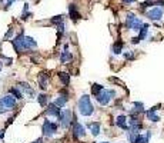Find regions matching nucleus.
Instances as JSON below:
<instances>
[{
  "instance_id": "nucleus-1",
  "label": "nucleus",
  "mask_w": 164,
  "mask_h": 143,
  "mask_svg": "<svg viewBox=\"0 0 164 143\" xmlns=\"http://www.w3.org/2000/svg\"><path fill=\"white\" fill-rule=\"evenodd\" d=\"M77 107H79V112L83 116H91L94 113V107L90 102V97L87 95H83L77 102Z\"/></svg>"
},
{
  "instance_id": "nucleus-2",
  "label": "nucleus",
  "mask_w": 164,
  "mask_h": 143,
  "mask_svg": "<svg viewBox=\"0 0 164 143\" xmlns=\"http://www.w3.org/2000/svg\"><path fill=\"white\" fill-rule=\"evenodd\" d=\"M143 26H144V23L140 20V19H137L133 13L127 14V19H126V27H127V29L134 30V32H140Z\"/></svg>"
},
{
  "instance_id": "nucleus-3",
  "label": "nucleus",
  "mask_w": 164,
  "mask_h": 143,
  "mask_svg": "<svg viewBox=\"0 0 164 143\" xmlns=\"http://www.w3.org/2000/svg\"><path fill=\"white\" fill-rule=\"evenodd\" d=\"M114 95H116V93H114V90H104V89H103V90H101V92L96 96V99H97V102L100 103L101 106H106V105H109L110 99L113 97Z\"/></svg>"
},
{
  "instance_id": "nucleus-4",
  "label": "nucleus",
  "mask_w": 164,
  "mask_h": 143,
  "mask_svg": "<svg viewBox=\"0 0 164 143\" xmlns=\"http://www.w3.org/2000/svg\"><path fill=\"white\" fill-rule=\"evenodd\" d=\"M59 120H60V125L61 127H69L70 126V123L73 122L71 120V112L69 109H64L63 112H60V116H59Z\"/></svg>"
},
{
  "instance_id": "nucleus-5",
  "label": "nucleus",
  "mask_w": 164,
  "mask_h": 143,
  "mask_svg": "<svg viewBox=\"0 0 164 143\" xmlns=\"http://www.w3.org/2000/svg\"><path fill=\"white\" fill-rule=\"evenodd\" d=\"M12 44H13L14 50H16L17 53H20V52L26 50V44H24V36H23V33H20L19 36H16V37L12 40Z\"/></svg>"
},
{
  "instance_id": "nucleus-6",
  "label": "nucleus",
  "mask_w": 164,
  "mask_h": 143,
  "mask_svg": "<svg viewBox=\"0 0 164 143\" xmlns=\"http://www.w3.org/2000/svg\"><path fill=\"white\" fill-rule=\"evenodd\" d=\"M56 130H57V125H56V123L50 122V120H47V119L43 122V135H44V136L50 137Z\"/></svg>"
},
{
  "instance_id": "nucleus-7",
  "label": "nucleus",
  "mask_w": 164,
  "mask_h": 143,
  "mask_svg": "<svg viewBox=\"0 0 164 143\" xmlns=\"http://www.w3.org/2000/svg\"><path fill=\"white\" fill-rule=\"evenodd\" d=\"M146 16L150 20H160L161 17H163V10H161L160 7H154V9H151V10H148L146 13Z\"/></svg>"
},
{
  "instance_id": "nucleus-8",
  "label": "nucleus",
  "mask_w": 164,
  "mask_h": 143,
  "mask_svg": "<svg viewBox=\"0 0 164 143\" xmlns=\"http://www.w3.org/2000/svg\"><path fill=\"white\" fill-rule=\"evenodd\" d=\"M44 113L49 116L59 117V116H60V109H59V106H57L56 103H50V105H47V109L44 110Z\"/></svg>"
},
{
  "instance_id": "nucleus-9",
  "label": "nucleus",
  "mask_w": 164,
  "mask_h": 143,
  "mask_svg": "<svg viewBox=\"0 0 164 143\" xmlns=\"http://www.w3.org/2000/svg\"><path fill=\"white\" fill-rule=\"evenodd\" d=\"M0 100H2V102H3L4 105H6L7 109L16 107V97H14L13 95H10V93H9V95H6V96H3V97H2Z\"/></svg>"
},
{
  "instance_id": "nucleus-10",
  "label": "nucleus",
  "mask_w": 164,
  "mask_h": 143,
  "mask_svg": "<svg viewBox=\"0 0 164 143\" xmlns=\"http://www.w3.org/2000/svg\"><path fill=\"white\" fill-rule=\"evenodd\" d=\"M74 126H73V132H74V139H79V137H83L84 135H86V132H84V127L81 126L80 123H77L76 120H73Z\"/></svg>"
},
{
  "instance_id": "nucleus-11",
  "label": "nucleus",
  "mask_w": 164,
  "mask_h": 143,
  "mask_svg": "<svg viewBox=\"0 0 164 143\" xmlns=\"http://www.w3.org/2000/svg\"><path fill=\"white\" fill-rule=\"evenodd\" d=\"M116 125H117L120 129H123V130H130V126L127 125V117L126 116H118L117 117V120H116Z\"/></svg>"
},
{
  "instance_id": "nucleus-12",
  "label": "nucleus",
  "mask_w": 164,
  "mask_h": 143,
  "mask_svg": "<svg viewBox=\"0 0 164 143\" xmlns=\"http://www.w3.org/2000/svg\"><path fill=\"white\" fill-rule=\"evenodd\" d=\"M67 99H69V97H67V92H66V90H61V92H60V96H59V97H57V99L54 100V103H56V105L59 106V107H63V106L66 105Z\"/></svg>"
},
{
  "instance_id": "nucleus-13",
  "label": "nucleus",
  "mask_w": 164,
  "mask_h": 143,
  "mask_svg": "<svg viewBox=\"0 0 164 143\" xmlns=\"http://www.w3.org/2000/svg\"><path fill=\"white\" fill-rule=\"evenodd\" d=\"M69 14H70V17L73 19L74 22L79 20V19L81 17L80 13L77 12V6H76V4H70V6H69Z\"/></svg>"
},
{
  "instance_id": "nucleus-14",
  "label": "nucleus",
  "mask_w": 164,
  "mask_h": 143,
  "mask_svg": "<svg viewBox=\"0 0 164 143\" xmlns=\"http://www.w3.org/2000/svg\"><path fill=\"white\" fill-rule=\"evenodd\" d=\"M87 127L90 129V132H91V135H93V136H97L99 133H100V123H99V122L87 123Z\"/></svg>"
},
{
  "instance_id": "nucleus-15",
  "label": "nucleus",
  "mask_w": 164,
  "mask_h": 143,
  "mask_svg": "<svg viewBox=\"0 0 164 143\" xmlns=\"http://www.w3.org/2000/svg\"><path fill=\"white\" fill-rule=\"evenodd\" d=\"M73 60V56L70 55V52H67V49H64V52H61V55H60V62L61 63H69V62Z\"/></svg>"
},
{
  "instance_id": "nucleus-16",
  "label": "nucleus",
  "mask_w": 164,
  "mask_h": 143,
  "mask_svg": "<svg viewBox=\"0 0 164 143\" xmlns=\"http://www.w3.org/2000/svg\"><path fill=\"white\" fill-rule=\"evenodd\" d=\"M24 44H26V50H29V49H34L37 46L36 40H34L33 37H30V36H24Z\"/></svg>"
},
{
  "instance_id": "nucleus-17",
  "label": "nucleus",
  "mask_w": 164,
  "mask_h": 143,
  "mask_svg": "<svg viewBox=\"0 0 164 143\" xmlns=\"http://www.w3.org/2000/svg\"><path fill=\"white\" fill-rule=\"evenodd\" d=\"M47 83H49V76L46 73H40V76H39V86H40V89H46Z\"/></svg>"
},
{
  "instance_id": "nucleus-18",
  "label": "nucleus",
  "mask_w": 164,
  "mask_h": 143,
  "mask_svg": "<svg viewBox=\"0 0 164 143\" xmlns=\"http://www.w3.org/2000/svg\"><path fill=\"white\" fill-rule=\"evenodd\" d=\"M19 87H20V90H22V92H26L27 95L34 96V90H33V89H31L29 85H27L26 82H22V83H19Z\"/></svg>"
},
{
  "instance_id": "nucleus-19",
  "label": "nucleus",
  "mask_w": 164,
  "mask_h": 143,
  "mask_svg": "<svg viewBox=\"0 0 164 143\" xmlns=\"http://www.w3.org/2000/svg\"><path fill=\"white\" fill-rule=\"evenodd\" d=\"M156 110H157V107H153V109H150L146 113V115H147V119L151 120V122H158V120H160V117L156 115Z\"/></svg>"
},
{
  "instance_id": "nucleus-20",
  "label": "nucleus",
  "mask_w": 164,
  "mask_h": 143,
  "mask_svg": "<svg viewBox=\"0 0 164 143\" xmlns=\"http://www.w3.org/2000/svg\"><path fill=\"white\" fill-rule=\"evenodd\" d=\"M37 102H39V105H40L41 107H46L47 103H49V96L44 95V93H40V95L37 96Z\"/></svg>"
},
{
  "instance_id": "nucleus-21",
  "label": "nucleus",
  "mask_w": 164,
  "mask_h": 143,
  "mask_svg": "<svg viewBox=\"0 0 164 143\" xmlns=\"http://www.w3.org/2000/svg\"><path fill=\"white\" fill-rule=\"evenodd\" d=\"M9 93H10V95H13L16 99H22V97H23V92L20 90V87H12V89H9Z\"/></svg>"
},
{
  "instance_id": "nucleus-22",
  "label": "nucleus",
  "mask_w": 164,
  "mask_h": 143,
  "mask_svg": "<svg viewBox=\"0 0 164 143\" xmlns=\"http://www.w3.org/2000/svg\"><path fill=\"white\" fill-rule=\"evenodd\" d=\"M59 77H60L61 83H63L64 86L70 83V75H69V73H64V72H61V73H59Z\"/></svg>"
},
{
  "instance_id": "nucleus-23",
  "label": "nucleus",
  "mask_w": 164,
  "mask_h": 143,
  "mask_svg": "<svg viewBox=\"0 0 164 143\" xmlns=\"http://www.w3.org/2000/svg\"><path fill=\"white\" fill-rule=\"evenodd\" d=\"M121 52H123V42L114 43V46H113V53L114 55H120Z\"/></svg>"
},
{
  "instance_id": "nucleus-24",
  "label": "nucleus",
  "mask_w": 164,
  "mask_h": 143,
  "mask_svg": "<svg viewBox=\"0 0 164 143\" xmlns=\"http://www.w3.org/2000/svg\"><path fill=\"white\" fill-rule=\"evenodd\" d=\"M147 32H148V26H147V24H144L143 27H141V30H140L138 39H140V40H144V39H146V36H147Z\"/></svg>"
},
{
  "instance_id": "nucleus-25",
  "label": "nucleus",
  "mask_w": 164,
  "mask_h": 143,
  "mask_svg": "<svg viewBox=\"0 0 164 143\" xmlns=\"http://www.w3.org/2000/svg\"><path fill=\"white\" fill-rule=\"evenodd\" d=\"M101 90H103V86L97 85V83H96V85H93V87H91V93H93V95H96V96H97Z\"/></svg>"
},
{
  "instance_id": "nucleus-26",
  "label": "nucleus",
  "mask_w": 164,
  "mask_h": 143,
  "mask_svg": "<svg viewBox=\"0 0 164 143\" xmlns=\"http://www.w3.org/2000/svg\"><path fill=\"white\" fill-rule=\"evenodd\" d=\"M134 107H136V110H137V112H143V103H140V102H136L134 103Z\"/></svg>"
},
{
  "instance_id": "nucleus-27",
  "label": "nucleus",
  "mask_w": 164,
  "mask_h": 143,
  "mask_svg": "<svg viewBox=\"0 0 164 143\" xmlns=\"http://www.w3.org/2000/svg\"><path fill=\"white\" fill-rule=\"evenodd\" d=\"M12 36H13V29H9V30H7V33L4 34V39L7 40V39H10Z\"/></svg>"
},
{
  "instance_id": "nucleus-28",
  "label": "nucleus",
  "mask_w": 164,
  "mask_h": 143,
  "mask_svg": "<svg viewBox=\"0 0 164 143\" xmlns=\"http://www.w3.org/2000/svg\"><path fill=\"white\" fill-rule=\"evenodd\" d=\"M124 57L130 60V59H133V57H134V55H133V53H124Z\"/></svg>"
},
{
  "instance_id": "nucleus-29",
  "label": "nucleus",
  "mask_w": 164,
  "mask_h": 143,
  "mask_svg": "<svg viewBox=\"0 0 164 143\" xmlns=\"http://www.w3.org/2000/svg\"><path fill=\"white\" fill-rule=\"evenodd\" d=\"M13 2H14V0H6V7H9L12 3H13Z\"/></svg>"
},
{
  "instance_id": "nucleus-30",
  "label": "nucleus",
  "mask_w": 164,
  "mask_h": 143,
  "mask_svg": "<svg viewBox=\"0 0 164 143\" xmlns=\"http://www.w3.org/2000/svg\"><path fill=\"white\" fill-rule=\"evenodd\" d=\"M136 0H123V3H134Z\"/></svg>"
},
{
  "instance_id": "nucleus-31",
  "label": "nucleus",
  "mask_w": 164,
  "mask_h": 143,
  "mask_svg": "<svg viewBox=\"0 0 164 143\" xmlns=\"http://www.w3.org/2000/svg\"><path fill=\"white\" fill-rule=\"evenodd\" d=\"M33 143H41V139H39V140H36V142H33Z\"/></svg>"
},
{
  "instance_id": "nucleus-32",
  "label": "nucleus",
  "mask_w": 164,
  "mask_h": 143,
  "mask_svg": "<svg viewBox=\"0 0 164 143\" xmlns=\"http://www.w3.org/2000/svg\"><path fill=\"white\" fill-rule=\"evenodd\" d=\"M0 70H2V62H0Z\"/></svg>"
},
{
  "instance_id": "nucleus-33",
  "label": "nucleus",
  "mask_w": 164,
  "mask_h": 143,
  "mask_svg": "<svg viewBox=\"0 0 164 143\" xmlns=\"http://www.w3.org/2000/svg\"><path fill=\"white\" fill-rule=\"evenodd\" d=\"M101 143H109V142H101Z\"/></svg>"
}]
</instances>
